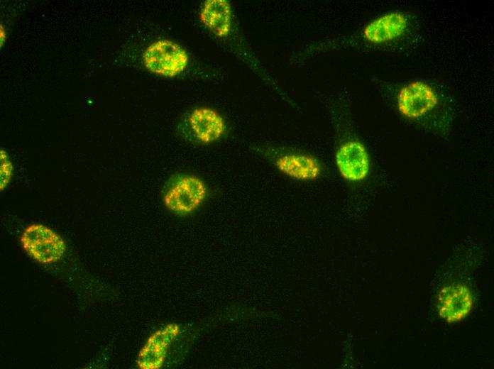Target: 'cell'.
Instances as JSON below:
<instances>
[{"mask_svg": "<svg viewBox=\"0 0 494 369\" xmlns=\"http://www.w3.org/2000/svg\"><path fill=\"white\" fill-rule=\"evenodd\" d=\"M143 64L151 73L165 77H175L187 68V51L177 43L159 39L150 43L143 53Z\"/></svg>", "mask_w": 494, "mask_h": 369, "instance_id": "4", "label": "cell"}, {"mask_svg": "<svg viewBox=\"0 0 494 369\" xmlns=\"http://www.w3.org/2000/svg\"><path fill=\"white\" fill-rule=\"evenodd\" d=\"M180 331L176 323L165 325L154 331L140 349L136 364L140 369H159L165 360L168 351Z\"/></svg>", "mask_w": 494, "mask_h": 369, "instance_id": "10", "label": "cell"}, {"mask_svg": "<svg viewBox=\"0 0 494 369\" xmlns=\"http://www.w3.org/2000/svg\"><path fill=\"white\" fill-rule=\"evenodd\" d=\"M474 294L468 285L452 282L443 286L436 297V307L440 318L449 324L465 319L474 307Z\"/></svg>", "mask_w": 494, "mask_h": 369, "instance_id": "7", "label": "cell"}, {"mask_svg": "<svg viewBox=\"0 0 494 369\" xmlns=\"http://www.w3.org/2000/svg\"><path fill=\"white\" fill-rule=\"evenodd\" d=\"M413 22L410 14L392 11L368 23L361 31L358 38L372 46H386L402 41L412 31Z\"/></svg>", "mask_w": 494, "mask_h": 369, "instance_id": "3", "label": "cell"}, {"mask_svg": "<svg viewBox=\"0 0 494 369\" xmlns=\"http://www.w3.org/2000/svg\"><path fill=\"white\" fill-rule=\"evenodd\" d=\"M209 196L207 183L190 173L177 172L165 183L162 200L165 208L178 216H187L199 209Z\"/></svg>", "mask_w": 494, "mask_h": 369, "instance_id": "1", "label": "cell"}, {"mask_svg": "<svg viewBox=\"0 0 494 369\" xmlns=\"http://www.w3.org/2000/svg\"><path fill=\"white\" fill-rule=\"evenodd\" d=\"M0 28V44L1 47H2L6 39V31L3 24H1Z\"/></svg>", "mask_w": 494, "mask_h": 369, "instance_id": "13", "label": "cell"}, {"mask_svg": "<svg viewBox=\"0 0 494 369\" xmlns=\"http://www.w3.org/2000/svg\"><path fill=\"white\" fill-rule=\"evenodd\" d=\"M269 158L281 174L296 181H314L323 173V166L319 159L307 153L285 151Z\"/></svg>", "mask_w": 494, "mask_h": 369, "instance_id": "9", "label": "cell"}, {"mask_svg": "<svg viewBox=\"0 0 494 369\" xmlns=\"http://www.w3.org/2000/svg\"><path fill=\"white\" fill-rule=\"evenodd\" d=\"M335 163L342 178L351 182H361L370 173V156L364 144L358 139L346 141L339 146Z\"/></svg>", "mask_w": 494, "mask_h": 369, "instance_id": "8", "label": "cell"}, {"mask_svg": "<svg viewBox=\"0 0 494 369\" xmlns=\"http://www.w3.org/2000/svg\"><path fill=\"white\" fill-rule=\"evenodd\" d=\"M231 6L227 0H207L202 4L199 18L204 26L217 38H224L232 29Z\"/></svg>", "mask_w": 494, "mask_h": 369, "instance_id": "11", "label": "cell"}, {"mask_svg": "<svg viewBox=\"0 0 494 369\" xmlns=\"http://www.w3.org/2000/svg\"><path fill=\"white\" fill-rule=\"evenodd\" d=\"M24 250L43 264L58 261L66 250L64 240L50 228L38 224L26 227L20 238Z\"/></svg>", "mask_w": 494, "mask_h": 369, "instance_id": "6", "label": "cell"}, {"mask_svg": "<svg viewBox=\"0 0 494 369\" xmlns=\"http://www.w3.org/2000/svg\"><path fill=\"white\" fill-rule=\"evenodd\" d=\"M1 189H4L10 181L12 175V165L8 155L1 149Z\"/></svg>", "mask_w": 494, "mask_h": 369, "instance_id": "12", "label": "cell"}, {"mask_svg": "<svg viewBox=\"0 0 494 369\" xmlns=\"http://www.w3.org/2000/svg\"><path fill=\"white\" fill-rule=\"evenodd\" d=\"M440 91L432 84L415 79L400 85L395 94L396 107L404 118L416 121L434 111L441 102Z\"/></svg>", "mask_w": 494, "mask_h": 369, "instance_id": "2", "label": "cell"}, {"mask_svg": "<svg viewBox=\"0 0 494 369\" xmlns=\"http://www.w3.org/2000/svg\"><path fill=\"white\" fill-rule=\"evenodd\" d=\"M180 129L187 139L208 145L224 136L227 124L224 116L214 108L197 106L187 114Z\"/></svg>", "mask_w": 494, "mask_h": 369, "instance_id": "5", "label": "cell"}]
</instances>
